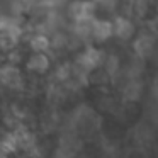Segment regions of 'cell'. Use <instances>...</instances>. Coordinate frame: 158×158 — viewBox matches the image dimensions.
I'll return each mask as SVG.
<instances>
[{
  "label": "cell",
  "mask_w": 158,
  "mask_h": 158,
  "mask_svg": "<svg viewBox=\"0 0 158 158\" xmlns=\"http://www.w3.org/2000/svg\"><path fill=\"white\" fill-rule=\"evenodd\" d=\"M0 21H2V17H0Z\"/></svg>",
  "instance_id": "1"
}]
</instances>
